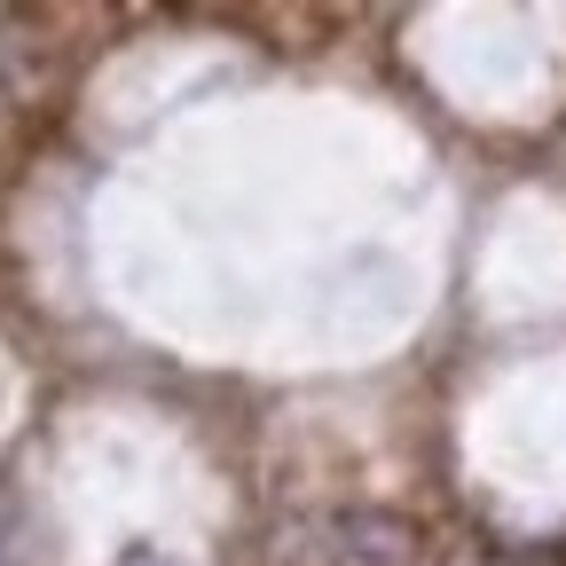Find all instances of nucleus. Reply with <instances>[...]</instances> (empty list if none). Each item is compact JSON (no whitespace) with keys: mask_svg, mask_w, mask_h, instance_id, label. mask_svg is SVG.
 Returning <instances> with one entry per match:
<instances>
[{"mask_svg":"<svg viewBox=\"0 0 566 566\" xmlns=\"http://www.w3.org/2000/svg\"><path fill=\"white\" fill-rule=\"evenodd\" d=\"M71 63L55 48V32H40L32 17H0V158L24 150V142L55 118Z\"/></svg>","mask_w":566,"mask_h":566,"instance_id":"1","label":"nucleus"},{"mask_svg":"<svg viewBox=\"0 0 566 566\" xmlns=\"http://www.w3.org/2000/svg\"><path fill=\"white\" fill-rule=\"evenodd\" d=\"M424 558V535L409 512H386V504H354L338 512L331 527V566H417Z\"/></svg>","mask_w":566,"mask_h":566,"instance_id":"2","label":"nucleus"},{"mask_svg":"<svg viewBox=\"0 0 566 566\" xmlns=\"http://www.w3.org/2000/svg\"><path fill=\"white\" fill-rule=\"evenodd\" d=\"M17 527V504H9V488H0V535H9Z\"/></svg>","mask_w":566,"mask_h":566,"instance_id":"3","label":"nucleus"}]
</instances>
